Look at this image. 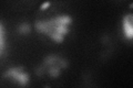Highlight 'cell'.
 I'll use <instances>...</instances> for the list:
<instances>
[{
  "instance_id": "6da1fadb",
  "label": "cell",
  "mask_w": 133,
  "mask_h": 88,
  "mask_svg": "<svg viewBox=\"0 0 133 88\" xmlns=\"http://www.w3.org/2000/svg\"><path fill=\"white\" fill-rule=\"evenodd\" d=\"M72 22L73 18L71 15L59 14L48 20L36 21L35 29L56 43H62L71 31Z\"/></svg>"
},
{
  "instance_id": "5b68a950",
  "label": "cell",
  "mask_w": 133,
  "mask_h": 88,
  "mask_svg": "<svg viewBox=\"0 0 133 88\" xmlns=\"http://www.w3.org/2000/svg\"><path fill=\"white\" fill-rule=\"evenodd\" d=\"M7 51V35L6 28L3 23L0 21V58H1Z\"/></svg>"
},
{
  "instance_id": "7a4b0ae2",
  "label": "cell",
  "mask_w": 133,
  "mask_h": 88,
  "mask_svg": "<svg viewBox=\"0 0 133 88\" xmlns=\"http://www.w3.org/2000/svg\"><path fill=\"white\" fill-rule=\"evenodd\" d=\"M68 65L69 62L66 58L56 55V54H50L43 58L42 63L36 68V74L38 77L48 75L51 78H57L68 67Z\"/></svg>"
},
{
  "instance_id": "3957f363",
  "label": "cell",
  "mask_w": 133,
  "mask_h": 88,
  "mask_svg": "<svg viewBox=\"0 0 133 88\" xmlns=\"http://www.w3.org/2000/svg\"><path fill=\"white\" fill-rule=\"evenodd\" d=\"M2 77L9 79V81L19 85L22 88L28 87L30 85V81H31L30 75L24 69L23 66H14V67L8 68L7 70H5Z\"/></svg>"
},
{
  "instance_id": "8992f818",
  "label": "cell",
  "mask_w": 133,
  "mask_h": 88,
  "mask_svg": "<svg viewBox=\"0 0 133 88\" xmlns=\"http://www.w3.org/2000/svg\"><path fill=\"white\" fill-rule=\"evenodd\" d=\"M17 32L21 35H27L31 32V26L27 22H22L17 27Z\"/></svg>"
},
{
  "instance_id": "52a82bcc",
  "label": "cell",
  "mask_w": 133,
  "mask_h": 88,
  "mask_svg": "<svg viewBox=\"0 0 133 88\" xmlns=\"http://www.w3.org/2000/svg\"><path fill=\"white\" fill-rule=\"evenodd\" d=\"M51 6V2H45V3H43L42 6L40 7V10H44V9H47L48 7H50Z\"/></svg>"
},
{
  "instance_id": "277c9868",
  "label": "cell",
  "mask_w": 133,
  "mask_h": 88,
  "mask_svg": "<svg viewBox=\"0 0 133 88\" xmlns=\"http://www.w3.org/2000/svg\"><path fill=\"white\" fill-rule=\"evenodd\" d=\"M122 33L124 39L131 41L133 39V14L128 13L122 18Z\"/></svg>"
}]
</instances>
